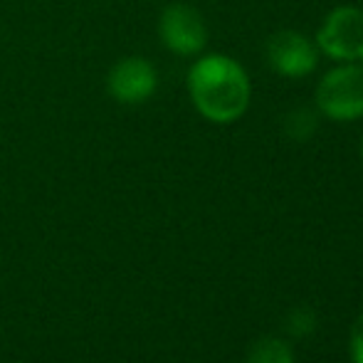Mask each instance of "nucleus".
Instances as JSON below:
<instances>
[{"instance_id":"1","label":"nucleus","mask_w":363,"mask_h":363,"mask_svg":"<svg viewBox=\"0 0 363 363\" xmlns=\"http://www.w3.org/2000/svg\"><path fill=\"white\" fill-rule=\"evenodd\" d=\"M188 94L211 124H233L247 111L252 84L245 67L228 55H203L188 69Z\"/></svg>"},{"instance_id":"2","label":"nucleus","mask_w":363,"mask_h":363,"mask_svg":"<svg viewBox=\"0 0 363 363\" xmlns=\"http://www.w3.org/2000/svg\"><path fill=\"white\" fill-rule=\"evenodd\" d=\"M316 106L331 121H356L363 116V67L339 65L321 77L316 86Z\"/></svg>"},{"instance_id":"3","label":"nucleus","mask_w":363,"mask_h":363,"mask_svg":"<svg viewBox=\"0 0 363 363\" xmlns=\"http://www.w3.org/2000/svg\"><path fill=\"white\" fill-rule=\"evenodd\" d=\"M316 48L336 62H356L363 52V10L351 5L331 10L316 33Z\"/></svg>"},{"instance_id":"4","label":"nucleus","mask_w":363,"mask_h":363,"mask_svg":"<svg viewBox=\"0 0 363 363\" xmlns=\"http://www.w3.org/2000/svg\"><path fill=\"white\" fill-rule=\"evenodd\" d=\"M158 38L168 52L193 57L208 45V28L203 15L186 3H171L158 18Z\"/></svg>"},{"instance_id":"5","label":"nucleus","mask_w":363,"mask_h":363,"mask_svg":"<svg viewBox=\"0 0 363 363\" xmlns=\"http://www.w3.org/2000/svg\"><path fill=\"white\" fill-rule=\"evenodd\" d=\"M158 89V69L151 60L141 55H129L111 65L106 74V91L116 104L139 106L146 104Z\"/></svg>"},{"instance_id":"6","label":"nucleus","mask_w":363,"mask_h":363,"mask_svg":"<svg viewBox=\"0 0 363 363\" xmlns=\"http://www.w3.org/2000/svg\"><path fill=\"white\" fill-rule=\"evenodd\" d=\"M267 65L277 74L299 79L316 69L319 65V48L306 35L294 30H282L267 40Z\"/></svg>"},{"instance_id":"7","label":"nucleus","mask_w":363,"mask_h":363,"mask_svg":"<svg viewBox=\"0 0 363 363\" xmlns=\"http://www.w3.org/2000/svg\"><path fill=\"white\" fill-rule=\"evenodd\" d=\"M245 363H294V354H291L289 344L274 336H264L250 349L247 361Z\"/></svg>"},{"instance_id":"8","label":"nucleus","mask_w":363,"mask_h":363,"mask_svg":"<svg viewBox=\"0 0 363 363\" xmlns=\"http://www.w3.org/2000/svg\"><path fill=\"white\" fill-rule=\"evenodd\" d=\"M284 131H287L289 139L294 141H306L316 131V114L304 106L289 111L287 119H284Z\"/></svg>"},{"instance_id":"9","label":"nucleus","mask_w":363,"mask_h":363,"mask_svg":"<svg viewBox=\"0 0 363 363\" xmlns=\"http://www.w3.org/2000/svg\"><path fill=\"white\" fill-rule=\"evenodd\" d=\"M316 329V314L306 306H299L287 316V331L294 336H309Z\"/></svg>"},{"instance_id":"10","label":"nucleus","mask_w":363,"mask_h":363,"mask_svg":"<svg viewBox=\"0 0 363 363\" xmlns=\"http://www.w3.org/2000/svg\"><path fill=\"white\" fill-rule=\"evenodd\" d=\"M349 351H351V361L363 363V311L359 314V319L354 321V326H351Z\"/></svg>"},{"instance_id":"11","label":"nucleus","mask_w":363,"mask_h":363,"mask_svg":"<svg viewBox=\"0 0 363 363\" xmlns=\"http://www.w3.org/2000/svg\"><path fill=\"white\" fill-rule=\"evenodd\" d=\"M359 62H361V67H363V52H361V57H359Z\"/></svg>"},{"instance_id":"12","label":"nucleus","mask_w":363,"mask_h":363,"mask_svg":"<svg viewBox=\"0 0 363 363\" xmlns=\"http://www.w3.org/2000/svg\"><path fill=\"white\" fill-rule=\"evenodd\" d=\"M361 158H363V141H361Z\"/></svg>"}]
</instances>
